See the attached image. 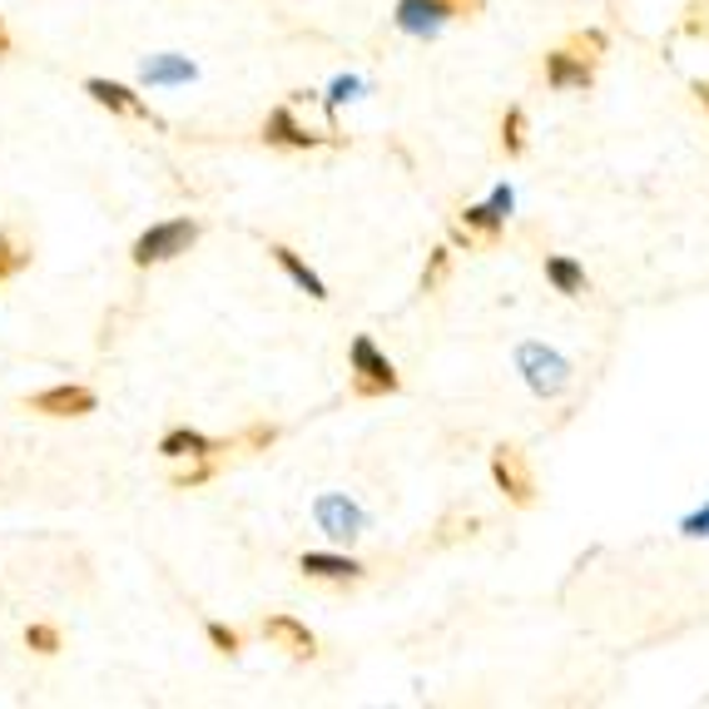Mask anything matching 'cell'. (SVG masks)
I'll list each match as a JSON object with an SVG mask.
<instances>
[{"instance_id": "obj_1", "label": "cell", "mask_w": 709, "mask_h": 709, "mask_svg": "<svg viewBox=\"0 0 709 709\" xmlns=\"http://www.w3.org/2000/svg\"><path fill=\"white\" fill-rule=\"evenodd\" d=\"M347 373H353V397L373 402V397H393L402 387L397 367L387 363V353L373 343L367 333L353 337V347H347Z\"/></svg>"}, {"instance_id": "obj_2", "label": "cell", "mask_w": 709, "mask_h": 709, "mask_svg": "<svg viewBox=\"0 0 709 709\" xmlns=\"http://www.w3.org/2000/svg\"><path fill=\"white\" fill-rule=\"evenodd\" d=\"M516 373L526 377V387H531L536 397H560L570 387V377H576V367H570V357L556 353V347L521 343L516 347Z\"/></svg>"}, {"instance_id": "obj_3", "label": "cell", "mask_w": 709, "mask_h": 709, "mask_svg": "<svg viewBox=\"0 0 709 709\" xmlns=\"http://www.w3.org/2000/svg\"><path fill=\"white\" fill-rule=\"evenodd\" d=\"M194 243H199L194 219H164V224L144 229V234L134 239L130 259L140 263V269H154V263H169V259H179V253H189Z\"/></svg>"}, {"instance_id": "obj_4", "label": "cell", "mask_w": 709, "mask_h": 709, "mask_svg": "<svg viewBox=\"0 0 709 709\" xmlns=\"http://www.w3.org/2000/svg\"><path fill=\"white\" fill-rule=\"evenodd\" d=\"M486 0H397V26L407 36H437L447 20L482 16Z\"/></svg>"}, {"instance_id": "obj_5", "label": "cell", "mask_w": 709, "mask_h": 709, "mask_svg": "<svg viewBox=\"0 0 709 709\" xmlns=\"http://www.w3.org/2000/svg\"><path fill=\"white\" fill-rule=\"evenodd\" d=\"M492 476L496 486L506 492L512 506H531L536 502V476H531V462H526L521 447H496L492 452Z\"/></svg>"}, {"instance_id": "obj_6", "label": "cell", "mask_w": 709, "mask_h": 709, "mask_svg": "<svg viewBox=\"0 0 709 709\" xmlns=\"http://www.w3.org/2000/svg\"><path fill=\"white\" fill-rule=\"evenodd\" d=\"M229 452H234V437L214 442V437H204V432H194V427H174V432H164V437H159V457H169V462L229 457Z\"/></svg>"}, {"instance_id": "obj_7", "label": "cell", "mask_w": 709, "mask_h": 709, "mask_svg": "<svg viewBox=\"0 0 709 709\" xmlns=\"http://www.w3.org/2000/svg\"><path fill=\"white\" fill-rule=\"evenodd\" d=\"M26 412H40V417H90L94 393L80 383H60V387H45V393L26 397Z\"/></svg>"}, {"instance_id": "obj_8", "label": "cell", "mask_w": 709, "mask_h": 709, "mask_svg": "<svg viewBox=\"0 0 709 709\" xmlns=\"http://www.w3.org/2000/svg\"><path fill=\"white\" fill-rule=\"evenodd\" d=\"M506 234V219L492 204H472L462 209V219L452 224V243H467V249H496V239Z\"/></svg>"}, {"instance_id": "obj_9", "label": "cell", "mask_w": 709, "mask_h": 709, "mask_svg": "<svg viewBox=\"0 0 709 709\" xmlns=\"http://www.w3.org/2000/svg\"><path fill=\"white\" fill-rule=\"evenodd\" d=\"M263 144H273V150H317V144H333V134L303 130L288 104H278V110H269V120H263Z\"/></svg>"}, {"instance_id": "obj_10", "label": "cell", "mask_w": 709, "mask_h": 709, "mask_svg": "<svg viewBox=\"0 0 709 709\" xmlns=\"http://www.w3.org/2000/svg\"><path fill=\"white\" fill-rule=\"evenodd\" d=\"M313 516H317V526H323V536H333V541H353V536H363V512L337 492L317 496Z\"/></svg>"}, {"instance_id": "obj_11", "label": "cell", "mask_w": 709, "mask_h": 709, "mask_svg": "<svg viewBox=\"0 0 709 709\" xmlns=\"http://www.w3.org/2000/svg\"><path fill=\"white\" fill-rule=\"evenodd\" d=\"M263 640H269L273 650L293 655V660H313V655H317L313 630L303 626V620H293V616H269V620H263Z\"/></svg>"}, {"instance_id": "obj_12", "label": "cell", "mask_w": 709, "mask_h": 709, "mask_svg": "<svg viewBox=\"0 0 709 709\" xmlns=\"http://www.w3.org/2000/svg\"><path fill=\"white\" fill-rule=\"evenodd\" d=\"M84 94H90L94 104H104V110L124 114V120H154L150 104H144L140 94H134L130 84H120V80H84Z\"/></svg>"}, {"instance_id": "obj_13", "label": "cell", "mask_w": 709, "mask_h": 709, "mask_svg": "<svg viewBox=\"0 0 709 709\" xmlns=\"http://www.w3.org/2000/svg\"><path fill=\"white\" fill-rule=\"evenodd\" d=\"M546 84L551 90H590L596 84V65H586L576 50H551L546 55Z\"/></svg>"}, {"instance_id": "obj_14", "label": "cell", "mask_w": 709, "mask_h": 709, "mask_svg": "<svg viewBox=\"0 0 709 709\" xmlns=\"http://www.w3.org/2000/svg\"><path fill=\"white\" fill-rule=\"evenodd\" d=\"M298 570L308 580H323V586H353V580H363V566L357 560H347V556H298Z\"/></svg>"}, {"instance_id": "obj_15", "label": "cell", "mask_w": 709, "mask_h": 709, "mask_svg": "<svg viewBox=\"0 0 709 709\" xmlns=\"http://www.w3.org/2000/svg\"><path fill=\"white\" fill-rule=\"evenodd\" d=\"M269 253H273V263H278V269H283V273H288V278H293V283H298V288H303V293H308V298H317V303H323V298H327L323 278H317V273H313V269H308V263H303V259H298V253H293V249H288V243H273V249H269Z\"/></svg>"}, {"instance_id": "obj_16", "label": "cell", "mask_w": 709, "mask_h": 709, "mask_svg": "<svg viewBox=\"0 0 709 709\" xmlns=\"http://www.w3.org/2000/svg\"><path fill=\"white\" fill-rule=\"evenodd\" d=\"M546 283H551L556 293H566V298H580V293H586V269H580L576 259H566V253H551V259H546Z\"/></svg>"}, {"instance_id": "obj_17", "label": "cell", "mask_w": 709, "mask_h": 709, "mask_svg": "<svg viewBox=\"0 0 709 709\" xmlns=\"http://www.w3.org/2000/svg\"><path fill=\"white\" fill-rule=\"evenodd\" d=\"M194 80V65L184 55H150L144 60V84H179Z\"/></svg>"}, {"instance_id": "obj_18", "label": "cell", "mask_w": 709, "mask_h": 709, "mask_svg": "<svg viewBox=\"0 0 709 709\" xmlns=\"http://www.w3.org/2000/svg\"><path fill=\"white\" fill-rule=\"evenodd\" d=\"M26 269H30V243H20L16 234H0V283H10Z\"/></svg>"}, {"instance_id": "obj_19", "label": "cell", "mask_w": 709, "mask_h": 709, "mask_svg": "<svg viewBox=\"0 0 709 709\" xmlns=\"http://www.w3.org/2000/svg\"><path fill=\"white\" fill-rule=\"evenodd\" d=\"M502 154L506 159H521L526 154V110H506L502 114Z\"/></svg>"}, {"instance_id": "obj_20", "label": "cell", "mask_w": 709, "mask_h": 709, "mask_svg": "<svg viewBox=\"0 0 709 709\" xmlns=\"http://www.w3.org/2000/svg\"><path fill=\"white\" fill-rule=\"evenodd\" d=\"M219 462H224V457H199V462H189L184 472L169 476V486H174V492H194V486L214 482V476H219Z\"/></svg>"}, {"instance_id": "obj_21", "label": "cell", "mask_w": 709, "mask_h": 709, "mask_svg": "<svg viewBox=\"0 0 709 709\" xmlns=\"http://www.w3.org/2000/svg\"><path fill=\"white\" fill-rule=\"evenodd\" d=\"M273 442H278V427H273V422H249L234 437V452H269Z\"/></svg>"}, {"instance_id": "obj_22", "label": "cell", "mask_w": 709, "mask_h": 709, "mask_svg": "<svg viewBox=\"0 0 709 709\" xmlns=\"http://www.w3.org/2000/svg\"><path fill=\"white\" fill-rule=\"evenodd\" d=\"M452 278V249H432L427 269H422V293H437Z\"/></svg>"}, {"instance_id": "obj_23", "label": "cell", "mask_w": 709, "mask_h": 709, "mask_svg": "<svg viewBox=\"0 0 709 709\" xmlns=\"http://www.w3.org/2000/svg\"><path fill=\"white\" fill-rule=\"evenodd\" d=\"M566 50H576L586 65H600V55H606V36H600V30H580V36H570Z\"/></svg>"}, {"instance_id": "obj_24", "label": "cell", "mask_w": 709, "mask_h": 709, "mask_svg": "<svg viewBox=\"0 0 709 709\" xmlns=\"http://www.w3.org/2000/svg\"><path fill=\"white\" fill-rule=\"evenodd\" d=\"M26 645L36 655H55L60 650V630L55 626H26Z\"/></svg>"}, {"instance_id": "obj_25", "label": "cell", "mask_w": 709, "mask_h": 709, "mask_svg": "<svg viewBox=\"0 0 709 709\" xmlns=\"http://www.w3.org/2000/svg\"><path fill=\"white\" fill-rule=\"evenodd\" d=\"M209 645H214L219 655H239L243 650V635L229 630V626H219V620H209Z\"/></svg>"}, {"instance_id": "obj_26", "label": "cell", "mask_w": 709, "mask_h": 709, "mask_svg": "<svg viewBox=\"0 0 709 709\" xmlns=\"http://www.w3.org/2000/svg\"><path fill=\"white\" fill-rule=\"evenodd\" d=\"M680 531H685V536H695V541H700V536H709V502L700 506V512H690V516H685V521H680Z\"/></svg>"}, {"instance_id": "obj_27", "label": "cell", "mask_w": 709, "mask_h": 709, "mask_svg": "<svg viewBox=\"0 0 709 709\" xmlns=\"http://www.w3.org/2000/svg\"><path fill=\"white\" fill-rule=\"evenodd\" d=\"M492 209H496V214H502V219H512V209H516V194H512V189H496V194H492Z\"/></svg>"}, {"instance_id": "obj_28", "label": "cell", "mask_w": 709, "mask_h": 709, "mask_svg": "<svg viewBox=\"0 0 709 709\" xmlns=\"http://www.w3.org/2000/svg\"><path fill=\"white\" fill-rule=\"evenodd\" d=\"M0 60H10V30H6V20H0Z\"/></svg>"}]
</instances>
